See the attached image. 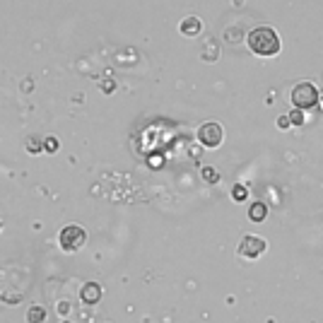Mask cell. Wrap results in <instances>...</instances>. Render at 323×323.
Here are the masks:
<instances>
[{
	"label": "cell",
	"instance_id": "obj_1",
	"mask_svg": "<svg viewBox=\"0 0 323 323\" xmlns=\"http://www.w3.org/2000/svg\"><path fill=\"white\" fill-rule=\"evenodd\" d=\"M249 49L258 55H275L280 54V36L270 27H256L249 34Z\"/></svg>",
	"mask_w": 323,
	"mask_h": 323
},
{
	"label": "cell",
	"instance_id": "obj_2",
	"mask_svg": "<svg viewBox=\"0 0 323 323\" xmlns=\"http://www.w3.org/2000/svg\"><path fill=\"white\" fill-rule=\"evenodd\" d=\"M58 241H60V249L63 251H80L85 244H87V232L80 227V224H68L63 227L58 234Z\"/></svg>",
	"mask_w": 323,
	"mask_h": 323
},
{
	"label": "cell",
	"instance_id": "obj_3",
	"mask_svg": "<svg viewBox=\"0 0 323 323\" xmlns=\"http://www.w3.org/2000/svg\"><path fill=\"white\" fill-rule=\"evenodd\" d=\"M319 90L311 85V82H299V85H294V90H292V104H294V108H302V111H306V108H314L316 104H319Z\"/></svg>",
	"mask_w": 323,
	"mask_h": 323
},
{
	"label": "cell",
	"instance_id": "obj_4",
	"mask_svg": "<svg viewBox=\"0 0 323 323\" xmlns=\"http://www.w3.org/2000/svg\"><path fill=\"white\" fill-rule=\"evenodd\" d=\"M198 140H200L203 147H210V150H213V147H219L222 140H224V130H222L219 123L208 121V123H203V126L198 128Z\"/></svg>",
	"mask_w": 323,
	"mask_h": 323
},
{
	"label": "cell",
	"instance_id": "obj_5",
	"mask_svg": "<svg viewBox=\"0 0 323 323\" xmlns=\"http://www.w3.org/2000/svg\"><path fill=\"white\" fill-rule=\"evenodd\" d=\"M263 251H266V239H263V236H256V234H246V236L239 241V249H236V253H239L241 258H249V261L258 258Z\"/></svg>",
	"mask_w": 323,
	"mask_h": 323
},
{
	"label": "cell",
	"instance_id": "obj_6",
	"mask_svg": "<svg viewBox=\"0 0 323 323\" xmlns=\"http://www.w3.org/2000/svg\"><path fill=\"white\" fill-rule=\"evenodd\" d=\"M99 297H102V287H99L97 282H87L85 287L80 289V299L87 302V304H97Z\"/></svg>",
	"mask_w": 323,
	"mask_h": 323
},
{
	"label": "cell",
	"instance_id": "obj_7",
	"mask_svg": "<svg viewBox=\"0 0 323 323\" xmlns=\"http://www.w3.org/2000/svg\"><path fill=\"white\" fill-rule=\"evenodd\" d=\"M181 34H186V36H196L200 34V29H203V22L198 17H186V19H181Z\"/></svg>",
	"mask_w": 323,
	"mask_h": 323
},
{
	"label": "cell",
	"instance_id": "obj_8",
	"mask_svg": "<svg viewBox=\"0 0 323 323\" xmlns=\"http://www.w3.org/2000/svg\"><path fill=\"white\" fill-rule=\"evenodd\" d=\"M266 215H268L266 203H253L251 208H249V219H251V222H263Z\"/></svg>",
	"mask_w": 323,
	"mask_h": 323
},
{
	"label": "cell",
	"instance_id": "obj_9",
	"mask_svg": "<svg viewBox=\"0 0 323 323\" xmlns=\"http://www.w3.org/2000/svg\"><path fill=\"white\" fill-rule=\"evenodd\" d=\"M27 321L29 323H44L46 321V309L44 306H32L27 311Z\"/></svg>",
	"mask_w": 323,
	"mask_h": 323
},
{
	"label": "cell",
	"instance_id": "obj_10",
	"mask_svg": "<svg viewBox=\"0 0 323 323\" xmlns=\"http://www.w3.org/2000/svg\"><path fill=\"white\" fill-rule=\"evenodd\" d=\"M27 150H29V152H41V150H44V140L36 138V135L27 138Z\"/></svg>",
	"mask_w": 323,
	"mask_h": 323
},
{
	"label": "cell",
	"instance_id": "obj_11",
	"mask_svg": "<svg viewBox=\"0 0 323 323\" xmlns=\"http://www.w3.org/2000/svg\"><path fill=\"white\" fill-rule=\"evenodd\" d=\"M246 196H249V191H246V186H241V183H236L232 188V198L236 200V203H241V200H246Z\"/></svg>",
	"mask_w": 323,
	"mask_h": 323
},
{
	"label": "cell",
	"instance_id": "obj_12",
	"mask_svg": "<svg viewBox=\"0 0 323 323\" xmlns=\"http://www.w3.org/2000/svg\"><path fill=\"white\" fill-rule=\"evenodd\" d=\"M289 123L302 126V123H304V111H302V108H292V113H289Z\"/></svg>",
	"mask_w": 323,
	"mask_h": 323
},
{
	"label": "cell",
	"instance_id": "obj_13",
	"mask_svg": "<svg viewBox=\"0 0 323 323\" xmlns=\"http://www.w3.org/2000/svg\"><path fill=\"white\" fill-rule=\"evenodd\" d=\"M44 150H46V152H55V150H58V140H55L54 135L44 138Z\"/></svg>",
	"mask_w": 323,
	"mask_h": 323
},
{
	"label": "cell",
	"instance_id": "obj_14",
	"mask_svg": "<svg viewBox=\"0 0 323 323\" xmlns=\"http://www.w3.org/2000/svg\"><path fill=\"white\" fill-rule=\"evenodd\" d=\"M200 174H203V179L208 181V183H215V181H217V171H215V169H210V166H205Z\"/></svg>",
	"mask_w": 323,
	"mask_h": 323
},
{
	"label": "cell",
	"instance_id": "obj_15",
	"mask_svg": "<svg viewBox=\"0 0 323 323\" xmlns=\"http://www.w3.org/2000/svg\"><path fill=\"white\" fill-rule=\"evenodd\" d=\"M277 126L282 128V130H285V128H289V126H292V123H289V116H280V118H277Z\"/></svg>",
	"mask_w": 323,
	"mask_h": 323
},
{
	"label": "cell",
	"instance_id": "obj_16",
	"mask_svg": "<svg viewBox=\"0 0 323 323\" xmlns=\"http://www.w3.org/2000/svg\"><path fill=\"white\" fill-rule=\"evenodd\" d=\"M68 311H70V304H68V302H60V304H58V314H60V316H65Z\"/></svg>",
	"mask_w": 323,
	"mask_h": 323
},
{
	"label": "cell",
	"instance_id": "obj_17",
	"mask_svg": "<svg viewBox=\"0 0 323 323\" xmlns=\"http://www.w3.org/2000/svg\"><path fill=\"white\" fill-rule=\"evenodd\" d=\"M319 99H321V102H323V97H319ZM321 111H323V104H321Z\"/></svg>",
	"mask_w": 323,
	"mask_h": 323
},
{
	"label": "cell",
	"instance_id": "obj_18",
	"mask_svg": "<svg viewBox=\"0 0 323 323\" xmlns=\"http://www.w3.org/2000/svg\"><path fill=\"white\" fill-rule=\"evenodd\" d=\"M65 323H68V321H65Z\"/></svg>",
	"mask_w": 323,
	"mask_h": 323
}]
</instances>
